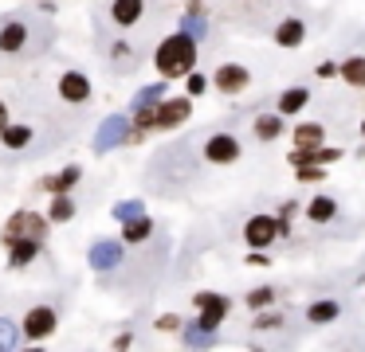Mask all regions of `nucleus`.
Returning a JSON list of instances; mask_svg holds the SVG:
<instances>
[{
    "mask_svg": "<svg viewBox=\"0 0 365 352\" xmlns=\"http://www.w3.org/2000/svg\"><path fill=\"white\" fill-rule=\"evenodd\" d=\"M197 39L189 36V31H181L177 28L173 36H165L158 43V51H153V67H158V75L161 78H185L192 67H197Z\"/></svg>",
    "mask_w": 365,
    "mask_h": 352,
    "instance_id": "f257e3e1",
    "label": "nucleus"
},
{
    "mask_svg": "<svg viewBox=\"0 0 365 352\" xmlns=\"http://www.w3.org/2000/svg\"><path fill=\"white\" fill-rule=\"evenodd\" d=\"M48 231H51L48 215H40V211H32V208H20V211H12V215L4 219L0 242L9 247V242H16V239H48Z\"/></svg>",
    "mask_w": 365,
    "mask_h": 352,
    "instance_id": "f03ea898",
    "label": "nucleus"
},
{
    "mask_svg": "<svg viewBox=\"0 0 365 352\" xmlns=\"http://www.w3.org/2000/svg\"><path fill=\"white\" fill-rule=\"evenodd\" d=\"M56 333H59V309H51V305H32V309L24 313L20 336H24L28 344H43Z\"/></svg>",
    "mask_w": 365,
    "mask_h": 352,
    "instance_id": "7ed1b4c3",
    "label": "nucleus"
},
{
    "mask_svg": "<svg viewBox=\"0 0 365 352\" xmlns=\"http://www.w3.org/2000/svg\"><path fill=\"white\" fill-rule=\"evenodd\" d=\"M192 309H197V325L205 329H220L224 317L232 313V302L224 294H212V289H200V294H192Z\"/></svg>",
    "mask_w": 365,
    "mask_h": 352,
    "instance_id": "20e7f679",
    "label": "nucleus"
},
{
    "mask_svg": "<svg viewBox=\"0 0 365 352\" xmlns=\"http://www.w3.org/2000/svg\"><path fill=\"white\" fill-rule=\"evenodd\" d=\"M122 258H126V242H122V239H95V242H91V250H87V266H91V270H98V274L118 270Z\"/></svg>",
    "mask_w": 365,
    "mask_h": 352,
    "instance_id": "39448f33",
    "label": "nucleus"
},
{
    "mask_svg": "<svg viewBox=\"0 0 365 352\" xmlns=\"http://www.w3.org/2000/svg\"><path fill=\"white\" fill-rule=\"evenodd\" d=\"M275 239H279V219L267 215V211H259V215H252V219L244 223V242H247V250H267Z\"/></svg>",
    "mask_w": 365,
    "mask_h": 352,
    "instance_id": "423d86ee",
    "label": "nucleus"
},
{
    "mask_svg": "<svg viewBox=\"0 0 365 352\" xmlns=\"http://www.w3.org/2000/svg\"><path fill=\"white\" fill-rule=\"evenodd\" d=\"M192 117V98L189 94H177V98H161L158 102V133H169L177 129V125H185Z\"/></svg>",
    "mask_w": 365,
    "mask_h": 352,
    "instance_id": "0eeeda50",
    "label": "nucleus"
},
{
    "mask_svg": "<svg viewBox=\"0 0 365 352\" xmlns=\"http://www.w3.org/2000/svg\"><path fill=\"white\" fill-rule=\"evenodd\" d=\"M247 82H252V70H247L244 63H220V67L212 70V86H216L220 94H228V98L244 94Z\"/></svg>",
    "mask_w": 365,
    "mask_h": 352,
    "instance_id": "6e6552de",
    "label": "nucleus"
},
{
    "mask_svg": "<svg viewBox=\"0 0 365 352\" xmlns=\"http://www.w3.org/2000/svg\"><path fill=\"white\" fill-rule=\"evenodd\" d=\"M28 39H32L28 20H20V16L0 20V55H24L28 51Z\"/></svg>",
    "mask_w": 365,
    "mask_h": 352,
    "instance_id": "1a4fd4ad",
    "label": "nucleus"
},
{
    "mask_svg": "<svg viewBox=\"0 0 365 352\" xmlns=\"http://www.w3.org/2000/svg\"><path fill=\"white\" fill-rule=\"evenodd\" d=\"M56 90H59V98H63L67 106H87L91 94H95V86H91V78L83 75V70H63L59 82H56Z\"/></svg>",
    "mask_w": 365,
    "mask_h": 352,
    "instance_id": "9d476101",
    "label": "nucleus"
},
{
    "mask_svg": "<svg viewBox=\"0 0 365 352\" xmlns=\"http://www.w3.org/2000/svg\"><path fill=\"white\" fill-rule=\"evenodd\" d=\"M126 129H130V114H110L98 122V133H95V153H110L126 141Z\"/></svg>",
    "mask_w": 365,
    "mask_h": 352,
    "instance_id": "9b49d317",
    "label": "nucleus"
},
{
    "mask_svg": "<svg viewBox=\"0 0 365 352\" xmlns=\"http://www.w3.org/2000/svg\"><path fill=\"white\" fill-rule=\"evenodd\" d=\"M240 153H244V145H240V137H232V133H212V137L205 141V161L208 164H236Z\"/></svg>",
    "mask_w": 365,
    "mask_h": 352,
    "instance_id": "f8f14e48",
    "label": "nucleus"
},
{
    "mask_svg": "<svg viewBox=\"0 0 365 352\" xmlns=\"http://www.w3.org/2000/svg\"><path fill=\"white\" fill-rule=\"evenodd\" d=\"M341 156H346V153H341L338 145H314V149H299V145H294L291 153H287V161H291V164H338Z\"/></svg>",
    "mask_w": 365,
    "mask_h": 352,
    "instance_id": "ddd939ff",
    "label": "nucleus"
},
{
    "mask_svg": "<svg viewBox=\"0 0 365 352\" xmlns=\"http://www.w3.org/2000/svg\"><path fill=\"white\" fill-rule=\"evenodd\" d=\"M145 16V0H110V23L122 31H130L134 23H142Z\"/></svg>",
    "mask_w": 365,
    "mask_h": 352,
    "instance_id": "4468645a",
    "label": "nucleus"
},
{
    "mask_svg": "<svg viewBox=\"0 0 365 352\" xmlns=\"http://www.w3.org/2000/svg\"><path fill=\"white\" fill-rule=\"evenodd\" d=\"M9 270H24V266H32L36 258H40V250H43V239H16V242H9Z\"/></svg>",
    "mask_w": 365,
    "mask_h": 352,
    "instance_id": "2eb2a0df",
    "label": "nucleus"
},
{
    "mask_svg": "<svg viewBox=\"0 0 365 352\" xmlns=\"http://www.w3.org/2000/svg\"><path fill=\"white\" fill-rule=\"evenodd\" d=\"M302 39H307V23H302L299 16H287V20L275 23V43L283 47V51H294V47H302Z\"/></svg>",
    "mask_w": 365,
    "mask_h": 352,
    "instance_id": "dca6fc26",
    "label": "nucleus"
},
{
    "mask_svg": "<svg viewBox=\"0 0 365 352\" xmlns=\"http://www.w3.org/2000/svg\"><path fill=\"white\" fill-rule=\"evenodd\" d=\"M79 180H83V169H79V164H67V169H59V172H51V176H43L40 188H43V192H51V196H59V192H71Z\"/></svg>",
    "mask_w": 365,
    "mask_h": 352,
    "instance_id": "f3484780",
    "label": "nucleus"
},
{
    "mask_svg": "<svg viewBox=\"0 0 365 352\" xmlns=\"http://www.w3.org/2000/svg\"><path fill=\"white\" fill-rule=\"evenodd\" d=\"M307 106H310V90H307V86H287V90L279 94V102H275V110H279L283 117L302 114Z\"/></svg>",
    "mask_w": 365,
    "mask_h": 352,
    "instance_id": "a211bd4d",
    "label": "nucleus"
},
{
    "mask_svg": "<svg viewBox=\"0 0 365 352\" xmlns=\"http://www.w3.org/2000/svg\"><path fill=\"white\" fill-rule=\"evenodd\" d=\"M150 235H153V219L142 211V215H134V219H126V223H122V235H118V239L126 242V247H138V242H145Z\"/></svg>",
    "mask_w": 365,
    "mask_h": 352,
    "instance_id": "6ab92c4d",
    "label": "nucleus"
},
{
    "mask_svg": "<svg viewBox=\"0 0 365 352\" xmlns=\"http://www.w3.org/2000/svg\"><path fill=\"white\" fill-rule=\"evenodd\" d=\"M32 125H20V122H9L4 129H0V145L4 149H12V153H20V149H28L32 145Z\"/></svg>",
    "mask_w": 365,
    "mask_h": 352,
    "instance_id": "aec40b11",
    "label": "nucleus"
},
{
    "mask_svg": "<svg viewBox=\"0 0 365 352\" xmlns=\"http://www.w3.org/2000/svg\"><path fill=\"white\" fill-rule=\"evenodd\" d=\"M283 129H287V117L279 114V110H275V114H259V117H255V137H259L263 145H271L275 137H283Z\"/></svg>",
    "mask_w": 365,
    "mask_h": 352,
    "instance_id": "412c9836",
    "label": "nucleus"
},
{
    "mask_svg": "<svg viewBox=\"0 0 365 352\" xmlns=\"http://www.w3.org/2000/svg\"><path fill=\"white\" fill-rule=\"evenodd\" d=\"M341 317V305L334 302V297H318V302L307 305V321L310 325H330V321Z\"/></svg>",
    "mask_w": 365,
    "mask_h": 352,
    "instance_id": "4be33fe9",
    "label": "nucleus"
},
{
    "mask_svg": "<svg viewBox=\"0 0 365 352\" xmlns=\"http://www.w3.org/2000/svg\"><path fill=\"white\" fill-rule=\"evenodd\" d=\"M75 211H79V203L71 200V192H59V196H51V203H48V211H43V215H48L51 223H71Z\"/></svg>",
    "mask_w": 365,
    "mask_h": 352,
    "instance_id": "5701e85b",
    "label": "nucleus"
},
{
    "mask_svg": "<svg viewBox=\"0 0 365 352\" xmlns=\"http://www.w3.org/2000/svg\"><path fill=\"white\" fill-rule=\"evenodd\" d=\"M338 78L346 86H354V90H365V55H349L338 67Z\"/></svg>",
    "mask_w": 365,
    "mask_h": 352,
    "instance_id": "b1692460",
    "label": "nucleus"
},
{
    "mask_svg": "<svg viewBox=\"0 0 365 352\" xmlns=\"http://www.w3.org/2000/svg\"><path fill=\"white\" fill-rule=\"evenodd\" d=\"M302 211H307L310 223H330V219L338 215V200H334V196H314Z\"/></svg>",
    "mask_w": 365,
    "mask_h": 352,
    "instance_id": "393cba45",
    "label": "nucleus"
},
{
    "mask_svg": "<svg viewBox=\"0 0 365 352\" xmlns=\"http://www.w3.org/2000/svg\"><path fill=\"white\" fill-rule=\"evenodd\" d=\"M294 145H299V149L326 145V129L318 122H299V125H294Z\"/></svg>",
    "mask_w": 365,
    "mask_h": 352,
    "instance_id": "a878e982",
    "label": "nucleus"
},
{
    "mask_svg": "<svg viewBox=\"0 0 365 352\" xmlns=\"http://www.w3.org/2000/svg\"><path fill=\"white\" fill-rule=\"evenodd\" d=\"M181 344H189V348H212V344H216V333L192 321V325H181Z\"/></svg>",
    "mask_w": 365,
    "mask_h": 352,
    "instance_id": "bb28decb",
    "label": "nucleus"
},
{
    "mask_svg": "<svg viewBox=\"0 0 365 352\" xmlns=\"http://www.w3.org/2000/svg\"><path fill=\"white\" fill-rule=\"evenodd\" d=\"M275 286H255V289H247V297H244V305L252 313H259V309H271V305H275Z\"/></svg>",
    "mask_w": 365,
    "mask_h": 352,
    "instance_id": "cd10ccee",
    "label": "nucleus"
},
{
    "mask_svg": "<svg viewBox=\"0 0 365 352\" xmlns=\"http://www.w3.org/2000/svg\"><path fill=\"white\" fill-rule=\"evenodd\" d=\"M161 98H165V82H150V86H142V90L130 98V110L134 106H158Z\"/></svg>",
    "mask_w": 365,
    "mask_h": 352,
    "instance_id": "c85d7f7f",
    "label": "nucleus"
},
{
    "mask_svg": "<svg viewBox=\"0 0 365 352\" xmlns=\"http://www.w3.org/2000/svg\"><path fill=\"white\" fill-rule=\"evenodd\" d=\"M181 31H189V36L200 43V39L208 36V23H205V16H200V12H185V16H181Z\"/></svg>",
    "mask_w": 365,
    "mask_h": 352,
    "instance_id": "c756f323",
    "label": "nucleus"
},
{
    "mask_svg": "<svg viewBox=\"0 0 365 352\" xmlns=\"http://www.w3.org/2000/svg\"><path fill=\"white\" fill-rule=\"evenodd\" d=\"M294 180H299V184H322L326 164H294Z\"/></svg>",
    "mask_w": 365,
    "mask_h": 352,
    "instance_id": "7c9ffc66",
    "label": "nucleus"
},
{
    "mask_svg": "<svg viewBox=\"0 0 365 352\" xmlns=\"http://www.w3.org/2000/svg\"><path fill=\"white\" fill-rule=\"evenodd\" d=\"M208 86H212V78H208V75H200L197 67H192L189 75H185V94H189V98H200V94H205Z\"/></svg>",
    "mask_w": 365,
    "mask_h": 352,
    "instance_id": "2f4dec72",
    "label": "nucleus"
},
{
    "mask_svg": "<svg viewBox=\"0 0 365 352\" xmlns=\"http://www.w3.org/2000/svg\"><path fill=\"white\" fill-rule=\"evenodd\" d=\"M142 211H145V203H142V200H118V203L110 208V215L118 219V223H126V219L142 215Z\"/></svg>",
    "mask_w": 365,
    "mask_h": 352,
    "instance_id": "473e14b6",
    "label": "nucleus"
},
{
    "mask_svg": "<svg viewBox=\"0 0 365 352\" xmlns=\"http://www.w3.org/2000/svg\"><path fill=\"white\" fill-rule=\"evenodd\" d=\"M20 344V329L9 317H0V352H12Z\"/></svg>",
    "mask_w": 365,
    "mask_h": 352,
    "instance_id": "72a5a7b5",
    "label": "nucleus"
},
{
    "mask_svg": "<svg viewBox=\"0 0 365 352\" xmlns=\"http://www.w3.org/2000/svg\"><path fill=\"white\" fill-rule=\"evenodd\" d=\"M279 325H283V313H271V309H259L252 321L255 333H267V329H279Z\"/></svg>",
    "mask_w": 365,
    "mask_h": 352,
    "instance_id": "f704fd0d",
    "label": "nucleus"
},
{
    "mask_svg": "<svg viewBox=\"0 0 365 352\" xmlns=\"http://www.w3.org/2000/svg\"><path fill=\"white\" fill-rule=\"evenodd\" d=\"M181 325H185V321L177 317V313H161V317L153 321V329H158V333H181Z\"/></svg>",
    "mask_w": 365,
    "mask_h": 352,
    "instance_id": "c9c22d12",
    "label": "nucleus"
},
{
    "mask_svg": "<svg viewBox=\"0 0 365 352\" xmlns=\"http://www.w3.org/2000/svg\"><path fill=\"white\" fill-rule=\"evenodd\" d=\"M334 75H338V63H334V59L318 63V78H334Z\"/></svg>",
    "mask_w": 365,
    "mask_h": 352,
    "instance_id": "e433bc0d",
    "label": "nucleus"
},
{
    "mask_svg": "<svg viewBox=\"0 0 365 352\" xmlns=\"http://www.w3.org/2000/svg\"><path fill=\"white\" fill-rule=\"evenodd\" d=\"M110 55H114L118 63H122V59H130V63H134V51H130V43H114V47H110Z\"/></svg>",
    "mask_w": 365,
    "mask_h": 352,
    "instance_id": "4c0bfd02",
    "label": "nucleus"
},
{
    "mask_svg": "<svg viewBox=\"0 0 365 352\" xmlns=\"http://www.w3.org/2000/svg\"><path fill=\"white\" fill-rule=\"evenodd\" d=\"M247 266H271V258L263 250H247Z\"/></svg>",
    "mask_w": 365,
    "mask_h": 352,
    "instance_id": "58836bf2",
    "label": "nucleus"
},
{
    "mask_svg": "<svg viewBox=\"0 0 365 352\" xmlns=\"http://www.w3.org/2000/svg\"><path fill=\"white\" fill-rule=\"evenodd\" d=\"M134 344V333H122V336H114V348H130Z\"/></svg>",
    "mask_w": 365,
    "mask_h": 352,
    "instance_id": "ea45409f",
    "label": "nucleus"
},
{
    "mask_svg": "<svg viewBox=\"0 0 365 352\" xmlns=\"http://www.w3.org/2000/svg\"><path fill=\"white\" fill-rule=\"evenodd\" d=\"M9 122H12V117H9V102L0 98V129H4V125H9Z\"/></svg>",
    "mask_w": 365,
    "mask_h": 352,
    "instance_id": "a19ab883",
    "label": "nucleus"
},
{
    "mask_svg": "<svg viewBox=\"0 0 365 352\" xmlns=\"http://www.w3.org/2000/svg\"><path fill=\"white\" fill-rule=\"evenodd\" d=\"M361 137H365V117H361Z\"/></svg>",
    "mask_w": 365,
    "mask_h": 352,
    "instance_id": "79ce46f5",
    "label": "nucleus"
}]
</instances>
